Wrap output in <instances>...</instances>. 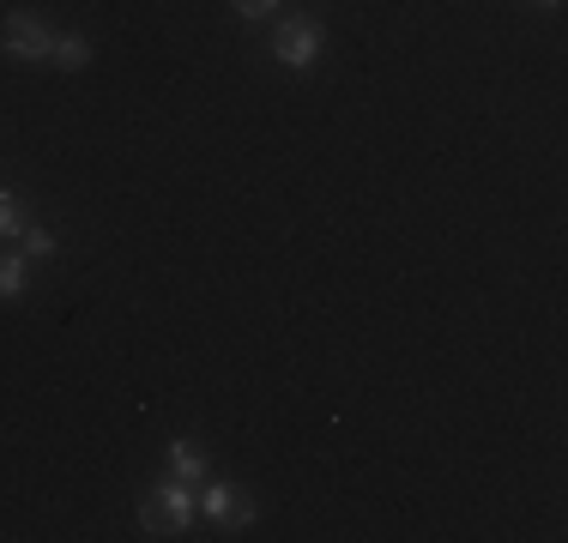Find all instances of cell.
<instances>
[{
  "label": "cell",
  "mask_w": 568,
  "mask_h": 543,
  "mask_svg": "<svg viewBox=\"0 0 568 543\" xmlns=\"http://www.w3.org/2000/svg\"><path fill=\"white\" fill-rule=\"evenodd\" d=\"M24 236V254H31V260H49V254H55V236H49V229H19Z\"/></svg>",
  "instance_id": "9"
},
{
  "label": "cell",
  "mask_w": 568,
  "mask_h": 543,
  "mask_svg": "<svg viewBox=\"0 0 568 543\" xmlns=\"http://www.w3.org/2000/svg\"><path fill=\"white\" fill-rule=\"evenodd\" d=\"M532 7H545V12H557V7H562V0H532Z\"/></svg>",
  "instance_id": "11"
},
{
  "label": "cell",
  "mask_w": 568,
  "mask_h": 543,
  "mask_svg": "<svg viewBox=\"0 0 568 543\" xmlns=\"http://www.w3.org/2000/svg\"><path fill=\"white\" fill-rule=\"evenodd\" d=\"M170 478L200 483V478H206V453H200L194 441H170Z\"/></svg>",
  "instance_id": "5"
},
{
  "label": "cell",
  "mask_w": 568,
  "mask_h": 543,
  "mask_svg": "<svg viewBox=\"0 0 568 543\" xmlns=\"http://www.w3.org/2000/svg\"><path fill=\"white\" fill-rule=\"evenodd\" d=\"M49 61H55V66H85L91 61V43H85V37H55Z\"/></svg>",
  "instance_id": "7"
},
{
  "label": "cell",
  "mask_w": 568,
  "mask_h": 543,
  "mask_svg": "<svg viewBox=\"0 0 568 543\" xmlns=\"http://www.w3.org/2000/svg\"><path fill=\"white\" fill-rule=\"evenodd\" d=\"M273 7H278V0H236V12H242V19H266Z\"/></svg>",
  "instance_id": "10"
},
{
  "label": "cell",
  "mask_w": 568,
  "mask_h": 543,
  "mask_svg": "<svg viewBox=\"0 0 568 543\" xmlns=\"http://www.w3.org/2000/svg\"><path fill=\"white\" fill-rule=\"evenodd\" d=\"M24 229V212H19V199L12 194H0V242H12Z\"/></svg>",
  "instance_id": "8"
},
{
  "label": "cell",
  "mask_w": 568,
  "mask_h": 543,
  "mask_svg": "<svg viewBox=\"0 0 568 543\" xmlns=\"http://www.w3.org/2000/svg\"><path fill=\"white\" fill-rule=\"evenodd\" d=\"M140 525H145V537H182L187 525H194V489H187L182 478H164L152 495H145Z\"/></svg>",
  "instance_id": "1"
},
{
  "label": "cell",
  "mask_w": 568,
  "mask_h": 543,
  "mask_svg": "<svg viewBox=\"0 0 568 543\" xmlns=\"http://www.w3.org/2000/svg\"><path fill=\"white\" fill-rule=\"evenodd\" d=\"M0 49H7L12 61H49V49H55V31H49L37 12H12V19H7V37H0Z\"/></svg>",
  "instance_id": "3"
},
{
  "label": "cell",
  "mask_w": 568,
  "mask_h": 543,
  "mask_svg": "<svg viewBox=\"0 0 568 543\" xmlns=\"http://www.w3.org/2000/svg\"><path fill=\"white\" fill-rule=\"evenodd\" d=\"M200 508H206L212 525H248L254 520V508H248V501H236V489H230V483H206V501H200Z\"/></svg>",
  "instance_id": "4"
},
{
  "label": "cell",
  "mask_w": 568,
  "mask_h": 543,
  "mask_svg": "<svg viewBox=\"0 0 568 543\" xmlns=\"http://www.w3.org/2000/svg\"><path fill=\"white\" fill-rule=\"evenodd\" d=\"M321 43H327V31H321L315 19H291V24H278V37H273V54H278V66H291V73H303V66H315Z\"/></svg>",
  "instance_id": "2"
},
{
  "label": "cell",
  "mask_w": 568,
  "mask_h": 543,
  "mask_svg": "<svg viewBox=\"0 0 568 543\" xmlns=\"http://www.w3.org/2000/svg\"><path fill=\"white\" fill-rule=\"evenodd\" d=\"M24 278H31V272H24V254H0V303H19Z\"/></svg>",
  "instance_id": "6"
}]
</instances>
